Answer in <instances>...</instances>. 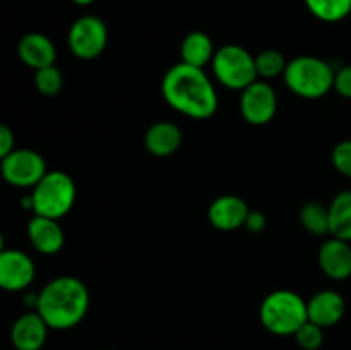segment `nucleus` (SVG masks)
I'll list each match as a JSON object with an SVG mask.
<instances>
[{
	"instance_id": "nucleus-15",
	"label": "nucleus",
	"mask_w": 351,
	"mask_h": 350,
	"mask_svg": "<svg viewBox=\"0 0 351 350\" xmlns=\"http://www.w3.org/2000/svg\"><path fill=\"white\" fill-rule=\"evenodd\" d=\"M27 237L34 249L41 254H55L64 247V230L58 220L34 215L27 223Z\"/></svg>"
},
{
	"instance_id": "nucleus-20",
	"label": "nucleus",
	"mask_w": 351,
	"mask_h": 350,
	"mask_svg": "<svg viewBox=\"0 0 351 350\" xmlns=\"http://www.w3.org/2000/svg\"><path fill=\"white\" fill-rule=\"evenodd\" d=\"M305 3L317 19L326 23H338L351 12V0H305Z\"/></svg>"
},
{
	"instance_id": "nucleus-16",
	"label": "nucleus",
	"mask_w": 351,
	"mask_h": 350,
	"mask_svg": "<svg viewBox=\"0 0 351 350\" xmlns=\"http://www.w3.org/2000/svg\"><path fill=\"white\" fill-rule=\"evenodd\" d=\"M17 54L27 67L38 71V69L55 64L57 48L51 43L50 38L45 36V34L29 33L21 38L19 45H17Z\"/></svg>"
},
{
	"instance_id": "nucleus-24",
	"label": "nucleus",
	"mask_w": 351,
	"mask_h": 350,
	"mask_svg": "<svg viewBox=\"0 0 351 350\" xmlns=\"http://www.w3.org/2000/svg\"><path fill=\"white\" fill-rule=\"evenodd\" d=\"M293 336L304 350H319L324 343V328L312 321H305Z\"/></svg>"
},
{
	"instance_id": "nucleus-9",
	"label": "nucleus",
	"mask_w": 351,
	"mask_h": 350,
	"mask_svg": "<svg viewBox=\"0 0 351 350\" xmlns=\"http://www.w3.org/2000/svg\"><path fill=\"white\" fill-rule=\"evenodd\" d=\"M278 98L273 86L266 81H256L240 95V112L252 126H264L276 115Z\"/></svg>"
},
{
	"instance_id": "nucleus-19",
	"label": "nucleus",
	"mask_w": 351,
	"mask_h": 350,
	"mask_svg": "<svg viewBox=\"0 0 351 350\" xmlns=\"http://www.w3.org/2000/svg\"><path fill=\"white\" fill-rule=\"evenodd\" d=\"M215 54L211 38L202 31H194V33L187 34L182 43V62L194 65V67L204 69L208 62H213Z\"/></svg>"
},
{
	"instance_id": "nucleus-18",
	"label": "nucleus",
	"mask_w": 351,
	"mask_h": 350,
	"mask_svg": "<svg viewBox=\"0 0 351 350\" xmlns=\"http://www.w3.org/2000/svg\"><path fill=\"white\" fill-rule=\"evenodd\" d=\"M329 233L351 242V191H343L329 205Z\"/></svg>"
},
{
	"instance_id": "nucleus-4",
	"label": "nucleus",
	"mask_w": 351,
	"mask_h": 350,
	"mask_svg": "<svg viewBox=\"0 0 351 350\" xmlns=\"http://www.w3.org/2000/svg\"><path fill=\"white\" fill-rule=\"evenodd\" d=\"M283 78L295 95L308 100L322 98L335 86V71L331 65L311 55L288 62Z\"/></svg>"
},
{
	"instance_id": "nucleus-2",
	"label": "nucleus",
	"mask_w": 351,
	"mask_h": 350,
	"mask_svg": "<svg viewBox=\"0 0 351 350\" xmlns=\"http://www.w3.org/2000/svg\"><path fill=\"white\" fill-rule=\"evenodd\" d=\"M89 309V292L75 277H58L38 294L34 311L50 329H71L84 319Z\"/></svg>"
},
{
	"instance_id": "nucleus-25",
	"label": "nucleus",
	"mask_w": 351,
	"mask_h": 350,
	"mask_svg": "<svg viewBox=\"0 0 351 350\" xmlns=\"http://www.w3.org/2000/svg\"><path fill=\"white\" fill-rule=\"evenodd\" d=\"M331 158L336 170L351 178V139L336 144Z\"/></svg>"
},
{
	"instance_id": "nucleus-17",
	"label": "nucleus",
	"mask_w": 351,
	"mask_h": 350,
	"mask_svg": "<svg viewBox=\"0 0 351 350\" xmlns=\"http://www.w3.org/2000/svg\"><path fill=\"white\" fill-rule=\"evenodd\" d=\"M182 130L171 122H156L144 134V146L154 156H170L180 148Z\"/></svg>"
},
{
	"instance_id": "nucleus-30",
	"label": "nucleus",
	"mask_w": 351,
	"mask_h": 350,
	"mask_svg": "<svg viewBox=\"0 0 351 350\" xmlns=\"http://www.w3.org/2000/svg\"><path fill=\"white\" fill-rule=\"evenodd\" d=\"M3 249H5V246H3V235H2V232H0V253H2Z\"/></svg>"
},
{
	"instance_id": "nucleus-13",
	"label": "nucleus",
	"mask_w": 351,
	"mask_h": 350,
	"mask_svg": "<svg viewBox=\"0 0 351 350\" xmlns=\"http://www.w3.org/2000/svg\"><path fill=\"white\" fill-rule=\"evenodd\" d=\"M346 312V302L336 290H322L307 302L308 321L321 328H331L338 325Z\"/></svg>"
},
{
	"instance_id": "nucleus-31",
	"label": "nucleus",
	"mask_w": 351,
	"mask_h": 350,
	"mask_svg": "<svg viewBox=\"0 0 351 350\" xmlns=\"http://www.w3.org/2000/svg\"><path fill=\"white\" fill-rule=\"evenodd\" d=\"M105 350H110V349H105Z\"/></svg>"
},
{
	"instance_id": "nucleus-23",
	"label": "nucleus",
	"mask_w": 351,
	"mask_h": 350,
	"mask_svg": "<svg viewBox=\"0 0 351 350\" xmlns=\"http://www.w3.org/2000/svg\"><path fill=\"white\" fill-rule=\"evenodd\" d=\"M34 86L41 95L55 96L60 93L62 86H64V75L55 65L38 69L34 74Z\"/></svg>"
},
{
	"instance_id": "nucleus-11",
	"label": "nucleus",
	"mask_w": 351,
	"mask_h": 350,
	"mask_svg": "<svg viewBox=\"0 0 351 350\" xmlns=\"http://www.w3.org/2000/svg\"><path fill=\"white\" fill-rule=\"evenodd\" d=\"M48 325L36 311L24 312L14 321L10 342L16 350H41L48 336Z\"/></svg>"
},
{
	"instance_id": "nucleus-1",
	"label": "nucleus",
	"mask_w": 351,
	"mask_h": 350,
	"mask_svg": "<svg viewBox=\"0 0 351 350\" xmlns=\"http://www.w3.org/2000/svg\"><path fill=\"white\" fill-rule=\"evenodd\" d=\"M161 91L171 108L192 119H209L218 110V93L204 69L184 62L168 69Z\"/></svg>"
},
{
	"instance_id": "nucleus-21",
	"label": "nucleus",
	"mask_w": 351,
	"mask_h": 350,
	"mask_svg": "<svg viewBox=\"0 0 351 350\" xmlns=\"http://www.w3.org/2000/svg\"><path fill=\"white\" fill-rule=\"evenodd\" d=\"M300 222L307 229V232L314 235H326L329 233V208L321 202H307L300 209Z\"/></svg>"
},
{
	"instance_id": "nucleus-27",
	"label": "nucleus",
	"mask_w": 351,
	"mask_h": 350,
	"mask_svg": "<svg viewBox=\"0 0 351 350\" xmlns=\"http://www.w3.org/2000/svg\"><path fill=\"white\" fill-rule=\"evenodd\" d=\"M16 150L14 148V132L5 124H0V161Z\"/></svg>"
},
{
	"instance_id": "nucleus-14",
	"label": "nucleus",
	"mask_w": 351,
	"mask_h": 350,
	"mask_svg": "<svg viewBox=\"0 0 351 350\" xmlns=\"http://www.w3.org/2000/svg\"><path fill=\"white\" fill-rule=\"evenodd\" d=\"M319 264L324 275L332 280H346L351 277V246L341 239H329L319 250Z\"/></svg>"
},
{
	"instance_id": "nucleus-26",
	"label": "nucleus",
	"mask_w": 351,
	"mask_h": 350,
	"mask_svg": "<svg viewBox=\"0 0 351 350\" xmlns=\"http://www.w3.org/2000/svg\"><path fill=\"white\" fill-rule=\"evenodd\" d=\"M332 88L341 96L351 100V64L335 72V86Z\"/></svg>"
},
{
	"instance_id": "nucleus-6",
	"label": "nucleus",
	"mask_w": 351,
	"mask_h": 350,
	"mask_svg": "<svg viewBox=\"0 0 351 350\" xmlns=\"http://www.w3.org/2000/svg\"><path fill=\"white\" fill-rule=\"evenodd\" d=\"M213 72L223 86L243 91L257 81L256 57L239 45H225L213 57Z\"/></svg>"
},
{
	"instance_id": "nucleus-8",
	"label": "nucleus",
	"mask_w": 351,
	"mask_h": 350,
	"mask_svg": "<svg viewBox=\"0 0 351 350\" xmlns=\"http://www.w3.org/2000/svg\"><path fill=\"white\" fill-rule=\"evenodd\" d=\"M108 43L106 24L96 16H82L69 30V47L77 58L91 60L101 55Z\"/></svg>"
},
{
	"instance_id": "nucleus-3",
	"label": "nucleus",
	"mask_w": 351,
	"mask_h": 350,
	"mask_svg": "<svg viewBox=\"0 0 351 350\" xmlns=\"http://www.w3.org/2000/svg\"><path fill=\"white\" fill-rule=\"evenodd\" d=\"M264 328L278 336H293L297 329L308 321L307 302L291 290L271 292L259 307Z\"/></svg>"
},
{
	"instance_id": "nucleus-28",
	"label": "nucleus",
	"mask_w": 351,
	"mask_h": 350,
	"mask_svg": "<svg viewBox=\"0 0 351 350\" xmlns=\"http://www.w3.org/2000/svg\"><path fill=\"white\" fill-rule=\"evenodd\" d=\"M266 225H267V220H266V216H264V213L250 211L249 216H247V220H245V225L243 226H247V230H249V232L259 233L266 229Z\"/></svg>"
},
{
	"instance_id": "nucleus-5",
	"label": "nucleus",
	"mask_w": 351,
	"mask_h": 350,
	"mask_svg": "<svg viewBox=\"0 0 351 350\" xmlns=\"http://www.w3.org/2000/svg\"><path fill=\"white\" fill-rule=\"evenodd\" d=\"M29 196L34 215L58 220L74 206L75 184L65 172H47Z\"/></svg>"
},
{
	"instance_id": "nucleus-10",
	"label": "nucleus",
	"mask_w": 351,
	"mask_h": 350,
	"mask_svg": "<svg viewBox=\"0 0 351 350\" xmlns=\"http://www.w3.org/2000/svg\"><path fill=\"white\" fill-rule=\"evenodd\" d=\"M36 275L33 259L17 249H3L0 253V288L7 292L24 290Z\"/></svg>"
},
{
	"instance_id": "nucleus-12",
	"label": "nucleus",
	"mask_w": 351,
	"mask_h": 350,
	"mask_svg": "<svg viewBox=\"0 0 351 350\" xmlns=\"http://www.w3.org/2000/svg\"><path fill=\"white\" fill-rule=\"evenodd\" d=\"M250 209L247 202L239 196H221L209 206L208 218L215 229L232 232L245 225Z\"/></svg>"
},
{
	"instance_id": "nucleus-22",
	"label": "nucleus",
	"mask_w": 351,
	"mask_h": 350,
	"mask_svg": "<svg viewBox=\"0 0 351 350\" xmlns=\"http://www.w3.org/2000/svg\"><path fill=\"white\" fill-rule=\"evenodd\" d=\"M288 62L285 60L283 54L278 50H264L256 57L257 78L273 79L276 75L285 74Z\"/></svg>"
},
{
	"instance_id": "nucleus-7",
	"label": "nucleus",
	"mask_w": 351,
	"mask_h": 350,
	"mask_svg": "<svg viewBox=\"0 0 351 350\" xmlns=\"http://www.w3.org/2000/svg\"><path fill=\"white\" fill-rule=\"evenodd\" d=\"M3 180L16 187H34L47 174L43 156L33 150H14L0 161Z\"/></svg>"
},
{
	"instance_id": "nucleus-29",
	"label": "nucleus",
	"mask_w": 351,
	"mask_h": 350,
	"mask_svg": "<svg viewBox=\"0 0 351 350\" xmlns=\"http://www.w3.org/2000/svg\"><path fill=\"white\" fill-rule=\"evenodd\" d=\"M72 2L79 3V5H88V3H93L95 0H72Z\"/></svg>"
}]
</instances>
